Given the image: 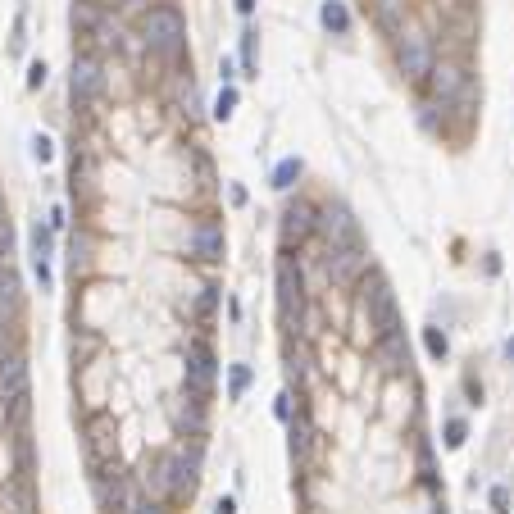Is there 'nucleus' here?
<instances>
[{"label": "nucleus", "instance_id": "nucleus-1", "mask_svg": "<svg viewBox=\"0 0 514 514\" xmlns=\"http://www.w3.org/2000/svg\"><path fill=\"white\" fill-rule=\"evenodd\" d=\"M141 37H146L150 51H182V41H187V23H182V14L173 5H155L146 9V18H141Z\"/></svg>", "mask_w": 514, "mask_h": 514}, {"label": "nucleus", "instance_id": "nucleus-2", "mask_svg": "<svg viewBox=\"0 0 514 514\" xmlns=\"http://www.w3.org/2000/svg\"><path fill=\"white\" fill-rule=\"evenodd\" d=\"M323 269H328V278H333V283H342V287L360 283V278L368 274V250H364V241H337V246H328Z\"/></svg>", "mask_w": 514, "mask_h": 514}, {"label": "nucleus", "instance_id": "nucleus-3", "mask_svg": "<svg viewBox=\"0 0 514 514\" xmlns=\"http://www.w3.org/2000/svg\"><path fill=\"white\" fill-rule=\"evenodd\" d=\"M191 473H196V451H182V455H160L150 469V487L160 496H178V491L191 487Z\"/></svg>", "mask_w": 514, "mask_h": 514}, {"label": "nucleus", "instance_id": "nucleus-4", "mask_svg": "<svg viewBox=\"0 0 514 514\" xmlns=\"http://www.w3.org/2000/svg\"><path fill=\"white\" fill-rule=\"evenodd\" d=\"M364 309H368V328L378 337L401 333V309H396V296L383 278H373V287H364Z\"/></svg>", "mask_w": 514, "mask_h": 514}, {"label": "nucleus", "instance_id": "nucleus-5", "mask_svg": "<svg viewBox=\"0 0 514 514\" xmlns=\"http://www.w3.org/2000/svg\"><path fill=\"white\" fill-rule=\"evenodd\" d=\"M423 86H428V96L446 110V105L464 101V91H469V73H464V64H455V60H437Z\"/></svg>", "mask_w": 514, "mask_h": 514}, {"label": "nucleus", "instance_id": "nucleus-6", "mask_svg": "<svg viewBox=\"0 0 514 514\" xmlns=\"http://www.w3.org/2000/svg\"><path fill=\"white\" fill-rule=\"evenodd\" d=\"M432 64H437V55H432L428 37L410 32V37H401V41H396V69L410 77V82H428Z\"/></svg>", "mask_w": 514, "mask_h": 514}, {"label": "nucleus", "instance_id": "nucleus-7", "mask_svg": "<svg viewBox=\"0 0 514 514\" xmlns=\"http://www.w3.org/2000/svg\"><path fill=\"white\" fill-rule=\"evenodd\" d=\"M0 396L14 410V423L27 419V360L23 355H5L0 360Z\"/></svg>", "mask_w": 514, "mask_h": 514}, {"label": "nucleus", "instance_id": "nucleus-8", "mask_svg": "<svg viewBox=\"0 0 514 514\" xmlns=\"http://www.w3.org/2000/svg\"><path fill=\"white\" fill-rule=\"evenodd\" d=\"M214 351H210L205 342H191L187 346V392H191V401H200L205 405V396H210V387H214Z\"/></svg>", "mask_w": 514, "mask_h": 514}, {"label": "nucleus", "instance_id": "nucleus-9", "mask_svg": "<svg viewBox=\"0 0 514 514\" xmlns=\"http://www.w3.org/2000/svg\"><path fill=\"white\" fill-rule=\"evenodd\" d=\"M105 91V69L91 60V55H82V60H73V69H69V96L77 105H91L96 96Z\"/></svg>", "mask_w": 514, "mask_h": 514}, {"label": "nucleus", "instance_id": "nucleus-10", "mask_svg": "<svg viewBox=\"0 0 514 514\" xmlns=\"http://www.w3.org/2000/svg\"><path fill=\"white\" fill-rule=\"evenodd\" d=\"M278 305H283L287 328H300V309H305V296H300V274L292 259L278 264Z\"/></svg>", "mask_w": 514, "mask_h": 514}, {"label": "nucleus", "instance_id": "nucleus-11", "mask_svg": "<svg viewBox=\"0 0 514 514\" xmlns=\"http://www.w3.org/2000/svg\"><path fill=\"white\" fill-rule=\"evenodd\" d=\"M319 232L328 237V246H337V241H360V228H355V219H351L346 205H328L323 214H319Z\"/></svg>", "mask_w": 514, "mask_h": 514}, {"label": "nucleus", "instance_id": "nucleus-12", "mask_svg": "<svg viewBox=\"0 0 514 514\" xmlns=\"http://www.w3.org/2000/svg\"><path fill=\"white\" fill-rule=\"evenodd\" d=\"M314 228H319L314 205H305V200H292V205L283 210V241H287V246H292V241H305Z\"/></svg>", "mask_w": 514, "mask_h": 514}, {"label": "nucleus", "instance_id": "nucleus-13", "mask_svg": "<svg viewBox=\"0 0 514 514\" xmlns=\"http://www.w3.org/2000/svg\"><path fill=\"white\" fill-rule=\"evenodd\" d=\"M191 250H196L200 259H219L223 255V232L214 223H200V228L191 232Z\"/></svg>", "mask_w": 514, "mask_h": 514}, {"label": "nucleus", "instance_id": "nucleus-14", "mask_svg": "<svg viewBox=\"0 0 514 514\" xmlns=\"http://www.w3.org/2000/svg\"><path fill=\"white\" fill-rule=\"evenodd\" d=\"M319 18H323V27L328 32H351V9L342 5V0H323V5H319Z\"/></svg>", "mask_w": 514, "mask_h": 514}, {"label": "nucleus", "instance_id": "nucleus-15", "mask_svg": "<svg viewBox=\"0 0 514 514\" xmlns=\"http://www.w3.org/2000/svg\"><path fill=\"white\" fill-rule=\"evenodd\" d=\"M51 250H55V228L51 223H37L32 228V259H51Z\"/></svg>", "mask_w": 514, "mask_h": 514}, {"label": "nucleus", "instance_id": "nucleus-16", "mask_svg": "<svg viewBox=\"0 0 514 514\" xmlns=\"http://www.w3.org/2000/svg\"><path fill=\"white\" fill-rule=\"evenodd\" d=\"M296 178H300V160H296V155H292V160H283V164L274 169V187H278V191H292Z\"/></svg>", "mask_w": 514, "mask_h": 514}, {"label": "nucleus", "instance_id": "nucleus-17", "mask_svg": "<svg viewBox=\"0 0 514 514\" xmlns=\"http://www.w3.org/2000/svg\"><path fill=\"white\" fill-rule=\"evenodd\" d=\"M246 387H250V368L246 364H232L228 368V396H232V401H241V392H246Z\"/></svg>", "mask_w": 514, "mask_h": 514}, {"label": "nucleus", "instance_id": "nucleus-18", "mask_svg": "<svg viewBox=\"0 0 514 514\" xmlns=\"http://www.w3.org/2000/svg\"><path fill=\"white\" fill-rule=\"evenodd\" d=\"M378 342H383V360H387V368H401V364H405V355H401V333L378 337Z\"/></svg>", "mask_w": 514, "mask_h": 514}, {"label": "nucleus", "instance_id": "nucleus-19", "mask_svg": "<svg viewBox=\"0 0 514 514\" xmlns=\"http://www.w3.org/2000/svg\"><path fill=\"white\" fill-rule=\"evenodd\" d=\"M9 255H14V228L9 219H0V269H9Z\"/></svg>", "mask_w": 514, "mask_h": 514}, {"label": "nucleus", "instance_id": "nucleus-20", "mask_svg": "<svg viewBox=\"0 0 514 514\" xmlns=\"http://www.w3.org/2000/svg\"><path fill=\"white\" fill-rule=\"evenodd\" d=\"M232 110H237V91H232V86H223L219 101H214V119H232Z\"/></svg>", "mask_w": 514, "mask_h": 514}, {"label": "nucleus", "instance_id": "nucleus-21", "mask_svg": "<svg viewBox=\"0 0 514 514\" xmlns=\"http://www.w3.org/2000/svg\"><path fill=\"white\" fill-rule=\"evenodd\" d=\"M423 346H428L432 360H446V337L437 333V328H428V333H423Z\"/></svg>", "mask_w": 514, "mask_h": 514}, {"label": "nucleus", "instance_id": "nucleus-22", "mask_svg": "<svg viewBox=\"0 0 514 514\" xmlns=\"http://www.w3.org/2000/svg\"><path fill=\"white\" fill-rule=\"evenodd\" d=\"M241 64H246V73H255V32L241 37Z\"/></svg>", "mask_w": 514, "mask_h": 514}, {"label": "nucleus", "instance_id": "nucleus-23", "mask_svg": "<svg viewBox=\"0 0 514 514\" xmlns=\"http://www.w3.org/2000/svg\"><path fill=\"white\" fill-rule=\"evenodd\" d=\"M446 446H451V451H460V446H464V423L460 419L446 423Z\"/></svg>", "mask_w": 514, "mask_h": 514}, {"label": "nucleus", "instance_id": "nucleus-24", "mask_svg": "<svg viewBox=\"0 0 514 514\" xmlns=\"http://www.w3.org/2000/svg\"><path fill=\"white\" fill-rule=\"evenodd\" d=\"M41 86H46V64L37 60L32 69H27V91H41Z\"/></svg>", "mask_w": 514, "mask_h": 514}, {"label": "nucleus", "instance_id": "nucleus-25", "mask_svg": "<svg viewBox=\"0 0 514 514\" xmlns=\"http://www.w3.org/2000/svg\"><path fill=\"white\" fill-rule=\"evenodd\" d=\"M214 300H219V292H214V287H210V292H200V300H196L200 319H210V314H214Z\"/></svg>", "mask_w": 514, "mask_h": 514}, {"label": "nucleus", "instance_id": "nucleus-26", "mask_svg": "<svg viewBox=\"0 0 514 514\" xmlns=\"http://www.w3.org/2000/svg\"><path fill=\"white\" fill-rule=\"evenodd\" d=\"M506 506H510V487H501V482H496V487H491V510L506 514Z\"/></svg>", "mask_w": 514, "mask_h": 514}, {"label": "nucleus", "instance_id": "nucleus-27", "mask_svg": "<svg viewBox=\"0 0 514 514\" xmlns=\"http://www.w3.org/2000/svg\"><path fill=\"white\" fill-rule=\"evenodd\" d=\"M32 155H37V160L46 164V160H51L55 150H51V141H46V137H32Z\"/></svg>", "mask_w": 514, "mask_h": 514}, {"label": "nucleus", "instance_id": "nucleus-28", "mask_svg": "<svg viewBox=\"0 0 514 514\" xmlns=\"http://www.w3.org/2000/svg\"><path fill=\"white\" fill-rule=\"evenodd\" d=\"M132 514H164V510H160V501L141 496V501H137V510H132Z\"/></svg>", "mask_w": 514, "mask_h": 514}, {"label": "nucleus", "instance_id": "nucleus-29", "mask_svg": "<svg viewBox=\"0 0 514 514\" xmlns=\"http://www.w3.org/2000/svg\"><path fill=\"white\" fill-rule=\"evenodd\" d=\"M274 410H278V419H292V396H278Z\"/></svg>", "mask_w": 514, "mask_h": 514}, {"label": "nucleus", "instance_id": "nucleus-30", "mask_svg": "<svg viewBox=\"0 0 514 514\" xmlns=\"http://www.w3.org/2000/svg\"><path fill=\"white\" fill-rule=\"evenodd\" d=\"M228 200H232V205H246V191H241L237 182H232V187H228Z\"/></svg>", "mask_w": 514, "mask_h": 514}, {"label": "nucleus", "instance_id": "nucleus-31", "mask_svg": "<svg viewBox=\"0 0 514 514\" xmlns=\"http://www.w3.org/2000/svg\"><path fill=\"white\" fill-rule=\"evenodd\" d=\"M214 514H237V501H228V496H223L219 506H214Z\"/></svg>", "mask_w": 514, "mask_h": 514}, {"label": "nucleus", "instance_id": "nucleus-32", "mask_svg": "<svg viewBox=\"0 0 514 514\" xmlns=\"http://www.w3.org/2000/svg\"><path fill=\"white\" fill-rule=\"evenodd\" d=\"M237 9L241 14H255V0H237Z\"/></svg>", "mask_w": 514, "mask_h": 514}, {"label": "nucleus", "instance_id": "nucleus-33", "mask_svg": "<svg viewBox=\"0 0 514 514\" xmlns=\"http://www.w3.org/2000/svg\"><path fill=\"white\" fill-rule=\"evenodd\" d=\"M119 5H146V0H119Z\"/></svg>", "mask_w": 514, "mask_h": 514}, {"label": "nucleus", "instance_id": "nucleus-34", "mask_svg": "<svg viewBox=\"0 0 514 514\" xmlns=\"http://www.w3.org/2000/svg\"><path fill=\"white\" fill-rule=\"evenodd\" d=\"M96 5H114V0H96Z\"/></svg>", "mask_w": 514, "mask_h": 514}, {"label": "nucleus", "instance_id": "nucleus-35", "mask_svg": "<svg viewBox=\"0 0 514 514\" xmlns=\"http://www.w3.org/2000/svg\"><path fill=\"white\" fill-rule=\"evenodd\" d=\"M14 514H27V510H14Z\"/></svg>", "mask_w": 514, "mask_h": 514}, {"label": "nucleus", "instance_id": "nucleus-36", "mask_svg": "<svg viewBox=\"0 0 514 514\" xmlns=\"http://www.w3.org/2000/svg\"><path fill=\"white\" fill-rule=\"evenodd\" d=\"M0 219H5V210H0Z\"/></svg>", "mask_w": 514, "mask_h": 514}]
</instances>
